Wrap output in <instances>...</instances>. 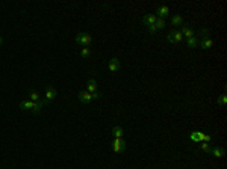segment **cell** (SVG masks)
Segmentation results:
<instances>
[{"label": "cell", "mask_w": 227, "mask_h": 169, "mask_svg": "<svg viewBox=\"0 0 227 169\" xmlns=\"http://www.w3.org/2000/svg\"><path fill=\"white\" fill-rule=\"evenodd\" d=\"M156 20H157V17L155 15V14H149V15H144V17H142V23H144V26L149 29L150 35L156 33V27H155Z\"/></svg>", "instance_id": "obj_1"}, {"label": "cell", "mask_w": 227, "mask_h": 169, "mask_svg": "<svg viewBox=\"0 0 227 169\" xmlns=\"http://www.w3.org/2000/svg\"><path fill=\"white\" fill-rule=\"evenodd\" d=\"M76 42L82 47H88L91 42H92V36L89 33H85V32H80V33L76 35Z\"/></svg>", "instance_id": "obj_2"}, {"label": "cell", "mask_w": 227, "mask_h": 169, "mask_svg": "<svg viewBox=\"0 0 227 169\" xmlns=\"http://www.w3.org/2000/svg\"><path fill=\"white\" fill-rule=\"evenodd\" d=\"M166 41L170 44H179L183 41V35L180 33V30H170V33L166 35Z\"/></svg>", "instance_id": "obj_3"}, {"label": "cell", "mask_w": 227, "mask_h": 169, "mask_svg": "<svg viewBox=\"0 0 227 169\" xmlns=\"http://www.w3.org/2000/svg\"><path fill=\"white\" fill-rule=\"evenodd\" d=\"M111 148L114 150V152L120 154V152H123L126 150V142L123 139H114L112 142H111Z\"/></svg>", "instance_id": "obj_4"}, {"label": "cell", "mask_w": 227, "mask_h": 169, "mask_svg": "<svg viewBox=\"0 0 227 169\" xmlns=\"http://www.w3.org/2000/svg\"><path fill=\"white\" fill-rule=\"evenodd\" d=\"M56 97H58V92H56V89L53 88L52 84H49V86L45 88V101L50 103V101H53Z\"/></svg>", "instance_id": "obj_5"}, {"label": "cell", "mask_w": 227, "mask_h": 169, "mask_svg": "<svg viewBox=\"0 0 227 169\" xmlns=\"http://www.w3.org/2000/svg\"><path fill=\"white\" fill-rule=\"evenodd\" d=\"M77 98L80 103H83V104H89V103L92 101V95L88 92V91H80L77 94Z\"/></svg>", "instance_id": "obj_6"}, {"label": "cell", "mask_w": 227, "mask_h": 169, "mask_svg": "<svg viewBox=\"0 0 227 169\" xmlns=\"http://www.w3.org/2000/svg\"><path fill=\"white\" fill-rule=\"evenodd\" d=\"M120 67H121V62L117 59V58H112V59L109 60V65H108V68H109V71H111V73H117V71L120 69Z\"/></svg>", "instance_id": "obj_7"}, {"label": "cell", "mask_w": 227, "mask_h": 169, "mask_svg": "<svg viewBox=\"0 0 227 169\" xmlns=\"http://www.w3.org/2000/svg\"><path fill=\"white\" fill-rule=\"evenodd\" d=\"M209 154H212V156H214V157H217V159H221V157H224L226 150H224V148H221V146H212Z\"/></svg>", "instance_id": "obj_8"}, {"label": "cell", "mask_w": 227, "mask_h": 169, "mask_svg": "<svg viewBox=\"0 0 227 169\" xmlns=\"http://www.w3.org/2000/svg\"><path fill=\"white\" fill-rule=\"evenodd\" d=\"M168 15H170V8L168 6H159L157 8V15H156L157 18H164L165 20Z\"/></svg>", "instance_id": "obj_9"}, {"label": "cell", "mask_w": 227, "mask_h": 169, "mask_svg": "<svg viewBox=\"0 0 227 169\" xmlns=\"http://www.w3.org/2000/svg\"><path fill=\"white\" fill-rule=\"evenodd\" d=\"M198 45H200L203 50H209V49H212V47H214V41H212V39H209V38H204V39L198 41Z\"/></svg>", "instance_id": "obj_10"}, {"label": "cell", "mask_w": 227, "mask_h": 169, "mask_svg": "<svg viewBox=\"0 0 227 169\" xmlns=\"http://www.w3.org/2000/svg\"><path fill=\"white\" fill-rule=\"evenodd\" d=\"M180 33L183 35V38H192L194 36V32H192V29L189 27L188 24H185V26H182V30H180Z\"/></svg>", "instance_id": "obj_11"}, {"label": "cell", "mask_w": 227, "mask_h": 169, "mask_svg": "<svg viewBox=\"0 0 227 169\" xmlns=\"http://www.w3.org/2000/svg\"><path fill=\"white\" fill-rule=\"evenodd\" d=\"M87 89H88V92H89V94L97 92V82L94 80V79H89V80H88Z\"/></svg>", "instance_id": "obj_12"}, {"label": "cell", "mask_w": 227, "mask_h": 169, "mask_svg": "<svg viewBox=\"0 0 227 169\" xmlns=\"http://www.w3.org/2000/svg\"><path fill=\"white\" fill-rule=\"evenodd\" d=\"M112 135L115 139H123V135H124V130H123L120 125H115L112 128Z\"/></svg>", "instance_id": "obj_13"}, {"label": "cell", "mask_w": 227, "mask_h": 169, "mask_svg": "<svg viewBox=\"0 0 227 169\" xmlns=\"http://www.w3.org/2000/svg\"><path fill=\"white\" fill-rule=\"evenodd\" d=\"M45 104H47V101H45V100H40V101H36L35 106H34V109H32V112H34L35 115H38V113L41 112V109H43Z\"/></svg>", "instance_id": "obj_14"}, {"label": "cell", "mask_w": 227, "mask_h": 169, "mask_svg": "<svg viewBox=\"0 0 227 169\" xmlns=\"http://www.w3.org/2000/svg\"><path fill=\"white\" fill-rule=\"evenodd\" d=\"M34 106H35V103L30 101V100H24V101L20 103V107L23 110H32L34 109Z\"/></svg>", "instance_id": "obj_15"}, {"label": "cell", "mask_w": 227, "mask_h": 169, "mask_svg": "<svg viewBox=\"0 0 227 169\" xmlns=\"http://www.w3.org/2000/svg\"><path fill=\"white\" fill-rule=\"evenodd\" d=\"M171 24L174 26V27H177V26H182L183 24V17L182 15H173V18H171Z\"/></svg>", "instance_id": "obj_16"}, {"label": "cell", "mask_w": 227, "mask_h": 169, "mask_svg": "<svg viewBox=\"0 0 227 169\" xmlns=\"http://www.w3.org/2000/svg\"><path fill=\"white\" fill-rule=\"evenodd\" d=\"M186 45H188L189 49H195V47L198 45V39H197L195 36H192V38H188V39H186Z\"/></svg>", "instance_id": "obj_17"}, {"label": "cell", "mask_w": 227, "mask_h": 169, "mask_svg": "<svg viewBox=\"0 0 227 169\" xmlns=\"http://www.w3.org/2000/svg\"><path fill=\"white\" fill-rule=\"evenodd\" d=\"M27 97H29V100L30 101H34V103H36V101H40L41 98H40V94L36 92V91H30V92L27 94Z\"/></svg>", "instance_id": "obj_18"}, {"label": "cell", "mask_w": 227, "mask_h": 169, "mask_svg": "<svg viewBox=\"0 0 227 169\" xmlns=\"http://www.w3.org/2000/svg\"><path fill=\"white\" fill-rule=\"evenodd\" d=\"M165 20L164 18H157L156 20V23H155V27H156V30H162L164 27H165Z\"/></svg>", "instance_id": "obj_19"}, {"label": "cell", "mask_w": 227, "mask_h": 169, "mask_svg": "<svg viewBox=\"0 0 227 169\" xmlns=\"http://www.w3.org/2000/svg\"><path fill=\"white\" fill-rule=\"evenodd\" d=\"M89 54H91V50H89L88 47H82V49H80V58L87 59V58H89Z\"/></svg>", "instance_id": "obj_20"}, {"label": "cell", "mask_w": 227, "mask_h": 169, "mask_svg": "<svg viewBox=\"0 0 227 169\" xmlns=\"http://www.w3.org/2000/svg\"><path fill=\"white\" fill-rule=\"evenodd\" d=\"M198 35L201 36V39L209 38V29H208V27H201L200 30H198Z\"/></svg>", "instance_id": "obj_21"}, {"label": "cell", "mask_w": 227, "mask_h": 169, "mask_svg": "<svg viewBox=\"0 0 227 169\" xmlns=\"http://www.w3.org/2000/svg\"><path fill=\"white\" fill-rule=\"evenodd\" d=\"M217 103H218L219 106H224L227 103V95L226 94H223V95H219L218 98H217Z\"/></svg>", "instance_id": "obj_22"}, {"label": "cell", "mask_w": 227, "mask_h": 169, "mask_svg": "<svg viewBox=\"0 0 227 169\" xmlns=\"http://www.w3.org/2000/svg\"><path fill=\"white\" fill-rule=\"evenodd\" d=\"M200 148H201V151H204V152H210V144H206V142H201V145H200Z\"/></svg>", "instance_id": "obj_23"}, {"label": "cell", "mask_w": 227, "mask_h": 169, "mask_svg": "<svg viewBox=\"0 0 227 169\" xmlns=\"http://www.w3.org/2000/svg\"><path fill=\"white\" fill-rule=\"evenodd\" d=\"M189 139H191L192 142H195V144L200 142V141H198V135H197V131H192L191 135H189Z\"/></svg>", "instance_id": "obj_24"}, {"label": "cell", "mask_w": 227, "mask_h": 169, "mask_svg": "<svg viewBox=\"0 0 227 169\" xmlns=\"http://www.w3.org/2000/svg\"><path fill=\"white\" fill-rule=\"evenodd\" d=\"M210 141H212V136H210V135H204V137H203V142L210 144Z\"/></svg>", "instance_id": "obj_25"}, {"label": "cell", "mask_w": 227, "mask_h": 169, "mask_svg": "<svg viewBox=\"0 0 227 169\" xmlns=\"http://www.w3.org/2000/svg\"><path fill=\"white\" fill-rule=\"evenodd\" d=\"M92 95V100H100L102 98V94L100 92H94V94H91Z\"/></svg>", "instance_id": "obj_26"}, {"label": "cell", "mask_w": 227, "mask_h": 169, "mask_svg": "<svg viewBox=\"0 0 227 169\" xmlns=\"http://www.w3.org/2000/svg\"><path fill=\"white\" fill-rule=\"evenodd\" d=\"M197 135H198V141H200V142H203V137H204V133H203V131H197Z\"/></svg>", "instance_id": "obj_27"}, {"label": "cell", "mask_w": 227, "mask_h": 169, "mask_svg": "<svg viewBox=\"0 0 227 169\" xmlns=\"http://www.w3.org/2000/svg\"><path fill=\"white\" fill-rule=\"evenodd\" d=\"M2 44H3V38L0 36V45H2Z\"/></svg>", "instance_id": "obj_28"}]
</instances>
